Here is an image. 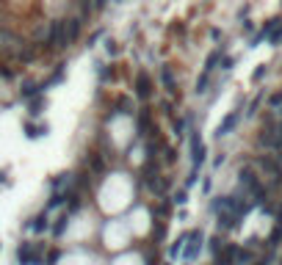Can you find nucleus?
Returning <instances> with one entry per match:
<instances>
[{"label":"nucleus","instance_id":"obj_25","mask_svg":"<svg viewBox=\"0 0 282 265\" xmlns=\"http://www.w3.org/2000/svg\"><path fill=\"white\" fill-rule=\"evenodd\" d=\"M185 127H188V119H185V116L175 119V133H177V135H185Z\"/></svg>","mask_w":282,"mask_h":265},{"label":"nucleus","instance_id":"obj_21","mask_svg":"<svg viewBox=\"0 0 282 265\" xmlns=\"http://www.w3.org/2000/svg\"><path fill=\"white\" fill-rule=\"evenodd\" d=\"M78 207H80V194H78V191H72V194H70V205H67V215L75 213Z\"/></svg>","mask_w":282,"mask_h":265},{"label":"nucleus","instance_id":"obj_34","mask_svg":"<svg viewBox=\"0 0 282 265\" xmlns=\"http://www.w3.org/2000/svg\"><path fill=\"white\" fill-rule=\"evenodd\" d=\"M163 265H171V262H163Z\"/></svg>","mask_w":282,"mask_h":265},{"label":"nucleus","instance_id":"obj_5","mask_svg":"<svg viewBox=\"0 0 282 265\" xmlns=\"http://www.w3.org/2000/svg\"><path fill=\"white\" fill-rule=\"evenodd\" d=\"M80 28H83V19H80V17H70V19H64V39H67V47L78 42Z\"/></svg>","mask_w":282,"mask_h":265},{"label":"nucleus","instance_id":"obj_31","mask_svg":"<svg viewBox=\"0 0 282 265\" xmlns=\"http://www.w3.org/2000/svg\"><path fill=\"white\" fill-rule=\"evenodd\" d=\"M263 75H266V66H260V69L252 75V80H254V83H257V80H263Z\"/></svg>","mask_w":282,"mask_h":265},{"label":"nucleus","instance_id":"obj_22","mask_svg":"<svg viewBox=\"0 0 282 265\" xmlns=\"http://www.w3.org/2000/svg\"><path fill=\"white\" fill-rule=\"evenodd\" d=\"M169 210H171V202H158V205H155V215H158V219H166Z\"/></svg>","mask_w":282,"mask_h":265},{"label":"nucleus","instance_id":"obj_24","mask_svg":"<svg viewBox=\"0 0 282 265\" xmlns=\"http://www.w3.org/2000/svg\"><path fill=\"white\" fill-rule=\"evenodd\" d=\"M97 72H100V80H102V83H105V80H108V78H111V75H114V66L97 64Z\"/></svg>","mask_w":282,"mask_h":265},{"label":"nucleus","instance_id":"obj_2","mask_svg":"<svg viewBox=\"0 0 282 265\" xmlns=\"http://www.w3.org/2000/svg\"><path fill=\"white\" fill-rule=\"evenodd\" d=\"M17 260L19 265H42V246H33V243L23 240L17 246Z\"/></svg>","mask_w":282,"mask_h":265},{"label":"nucleus","instance_id":"obj_15","mask_svg":"<svg viewBox=\"0 0 282 265\" xmlns=\"http://www.w3.org/2000/svg\"><path fill=\"white\" fill-rule=\"evenodd\" d=\"M45 108H47V100H45V94H39V97H33L28 103V113H31V116H39Z\"/></svg>","mask_w":282,"mask_h":265},{"label":"nucleus","instance_id":"obj_27","mask_svg":"<svg viewBox=\"0 0 282 265\" xmlns=\"http://www.w3.org/2000/svg\"><path fill=\"white\" fill-rule=\"evenodd\" d=\"M185 202H188V194H185V191H177L175 199H171V205H180V207H183Z\"/></svg>","mask_w":282,"mask_h":265},{"label":"nucleus","instance_id":"obj_12","mask_svg":"<svg viewBox=\"0 0 282 265\" xmlns=\"http://www.w3.org/2000/svg\"><path fill=\"white\" fill-rule=\"evenodd\" d=\"M216 215H219V229H235L241 221L235 213H216Z\"/></svg>","mask_w":282,"mask_h":265},{"label":"nucleus","instance_id":"obj_4","mask_svg":"<svg viewBox=\"0 0 282 265\" xmlns=\"http://www.w3.org/2000/svg\"><path fill=\"white\" fill-rule=\"evenodd\" d=\"M53 50H64L67 47V39H64V19H53L50 22V42Z\"/></svg>","mask_w":282,"mask_h":265},{"label":"nucleus","instance_id":"obj_32","mask_svg":"<svg viewBox=\"0 0 282 265\" xmlns=\"http://www.w3.org/2000/svg\"><path fill=\"white\" fill-rule=\"evenodd\" d=\"M58 257H61L58 251H50V257H47V265H56V262H58Z\"/></svg>","mask_w":282,"mask_h":265},{"label":"nucleus","instance_id":"obj_19","mask_svg":"<svg viewBox=\"0 0 282 265\" xmlns=\"http://www.w3.org/2000/svg\"><path fill=\"white\" fill-rule=\"evenodd\" d=\"M17 58L23 61V64H31V61L36 58V50H33V47H23V50L17 53Z\"/></svg>","mask_w":282,"mask_h":265},{"label":"nucleus","instance_id":"obj_9","mask_svg":"<svg viewBox=\"0 0 282 265\" xmlns=\"http://www.w3.org/2000/svg\"><path fill=\"white\" fill-rule=\"evenodd\" d=\"M238 119H241V113H238V111L227 113V116H224V122H222V125L216 127V135H219V138H224V135H230V130H235Z\"/></svg>","mask_w":282,"mask_h":265},{"label":"nucleus","instance_id":"obj_14","mask_svg":"<svg viewBox=\"0 0 282 265\" xmlns=\"http://www.w3.org/2000/svg\"><path fill=\"white\" fill-rule=\"evenodd\" d=\"M50 133V127L47 125H33V122H25V135L28 138H39V135H47Z\"/></svg>","mask_w":282,"mask_h":265},{"label":"nucleus","instance_id":"obj_11","mask_svg":"<svg viewBox=\"0 0 282 265\" xmlns=\"http://www.w3.org/2000/svg\"><path fill=\"white\" fill-rule=\"evenodd\" d=\"M149 111L147 108H141L139 111V116H136V135H139V138H144V135H149Z\"/></svg>","mask_w":282,"mask_h":265},{"label":"nucleus","instance_id":"obj_13","mask_svg":"<svg viewBox=\"0 0 282 265\" xmlns=\"http://www.w3.org/2000/svg\"><path fill=\"white\" fill-rule=\"evenodd\" d=\"M116 113H125V116H133V113H136L133 100H130V97H125V94H122V97H116Z\"/></svg>","mask_w":282,"mask_h":265},{"label":"nucleus","instance_id":"obj_30","mask_svg":"<svg viewBox=\"0 0 282 265\" xmlns=\"http://www.w3.org/2000/svg\"><path fill=\"white\" fill-rule=\"evenodd\" d=\"M0 78L11 80V78H14V69H9V66H3V69H0Z\"/></svg>","mask_w":282,"mask_h":265},{"label":"nucleus","instance_id":"obj_28","mask_svg":"<svg viewBox=\"0 0 282 265\" xmlns=\"http://www.w3.org/2000/svg\"><path fill=\"white\" fill-rule=\"evenodd\" d=\"M64 227H67V213L56 221V227H53V235H61V232H64Z\"/></svg>","mask_w":282,"mask_h":265},{"label":"nucleus","instance_id":"obj_10","mask_svg":"<svg viewBox=\"0 0 282 265\" xmlns=\"http://www.w3.org/2000/svg\"><path fill=\"white\" fill-rule=\"evenodd\" d=\"M161 83H163V88H166L169 94H177V80H175V72H171L169 64L161 66Z\"/></svg>","mask_w":282,"mask_h":265},{"label":"nucleus","instance_id":"obj_8","mask_svg":"<svg viewBox=\"0 0 282 265\" xmlns=\"http://www.w3.org/2000/svg\"><path fill=\"white\" fill-rule=\"evenodd\" d=\"M39 94H45V86L36 83V80H25V83L19 86V97H23L25 103H31V100L39 97Z\"/></svg>","mask_w":282,"mask_h":265},{"label":"nucleus","instance_id":"obj_6","mask_svg":"<svg viewBox=\"0 0 282 265\" xmlns=\"http://www.w3.org/2000/svg\"><path fill=\"white\" fill-rule=\"evenodd\" d=\"M149 94H153V78L147 72H139L136 75V97L149 100Z\"/></svg>","mask_w":282,"mask_h":265},{"label":"nucleus","instance_id":"obj_26","mask_svg":"<svg viewBox=\"0 0 282 265\" xmlns=\"http://www.w3.org/2000/svg\"><path fill=\"white\" fill-rule=\"evenodd\" d=\"M268 105H271V111H282V91H279V94H271Z\"/></svg>","mask_w":282,"mask_h":265},{"label":"nucleus","instance_id":"obj_3","mask_svg":"<svg viewBox=\"0 0 282 265\" xmlns=\"http://www.w3.org/2000/svg\"><path fill=\"white\" fill-rule=\"evenodd\" d=\"M191 133V163H194V168H199L205 163V155H208V149H205L202 138H199L197 130H188Z\"/></svg>","mask_w":282,"mask_h":265},{"label":"nucleus","instance_id":"obj_16","mask_svg":"<svg viewBox=\"0 0 282 265\" xmlns=\"http://www.w3.org/2000/svg\"><path fill=\"white\" fill-rule=\"evenodd\" d=\"M64 78H67V66H64V64H58V66H56V72L50 75V80H47V83H42V86H45V88H50V86H58V83H61V80H64Z\"/></svg>","mask_w":282,"mask_h":265},{"label":"nucleus","instance_id":"obj_20","mask_svg":"<svg viewBox=\"0 0 282 265\" xmlns=\"http://www.w3.org/2000/svg\"><path fill=\"white\" fill-rule=\"evenodd\" d=\"M282 240V215H279V224H277V227H274V232H271V237H268V246H277V243Z\"/></svg>","mask_w":282,"mask_h":265},{"label":"nucleus","instance_id":"obj_29","mask_svg":"<svg viewBox=\"0 0 282 265\" xmlns=\"http://www.w3.org/2000/svg\"><path fill=\"white\" fill-rule=\"evenodd\" d=\"M224 249V243H222V237H210V251L213 254H219V251Z\"/></svg>","mask_w":282,"mask_h":265},{"label":"nucleus","instance_id":"obj_17","mask_svg":"<svg viewBox=\"0 0 282 265\" xmlns=\"http://www.w3.org/2000/svg\"><path fill=\"white\" fill-rule=\"evenodd\" d=\"M28 229H33V232H45V229H47V210H45V213H39L36 219H31Z\"/></svg>","mask_w":282,"mask_h":265},{"label":"nucleus","instance_id":"obj_1","mask_svg":"<svg viewBox=\"0 0 282 265\" xmlns=\"http://www.w3.org/2000/svg\"><path fill=\"white\" fill-rule=\"evenodd\" d=\"M257 168L263 172L268 180H271V185H282V163L277 160V155H260L257 158Z\"/></svg>","mask_w":282,"mask_h":265},{"label":"nucleus","instance_id":"obj_33","mask_svg":"<svg viewBox=\"0 0 282 265\" xmlns=\"http://www.w3.org/2000/svg\"><path fill=\"white\" fill-rule=\"evenodd\" d=\"M0 182H6V174L3 172H0Z\"/></svg>","mask_w":282,"mask_h":265},{"label":"nucleus","instance_id":"obj_18","mask_svg":"<svg viewBox=\"0 0 282 265\" xmlns=\"http://www.w3.org/2000/svg\"><path fill=\"white\" fill-rule=\"evenodd\" d=\"M222 61V50H213L210 56H208V61H205V69L202 72H208V75H213V69H216V64Z\"/></svg>","mask_w":282,"mask_h":265},{"label":"nucleus","instance_id":"obj_7","mask_svg":"<svg viewBox=\"0 0 282 265\" xmlns=\"http://www.w3.org/2000/svg\"><path fill=\"white\" fill-rule=\"evenodd\" d=\"M188 249H185L183 251V254H185V260H197V254H199V249H202V240H205V235L202 232H199V229H197V232H188Z\"/></svg>","mask_w":282,"mask_h":265},{"label":"nucleus","instance_id":"obj_23","mask_svg":"<svg viewBox=\"0 0 282 265\" xmlns=\"http://www.w3.org/2000/svg\"><path fill=\"white\" fill-rule=\"evenodd\" d=\"M153 237H155V240H163V237H166V221H155Z\"/></svg>","mask_w":282,"mask_h":265}]
</instances>
